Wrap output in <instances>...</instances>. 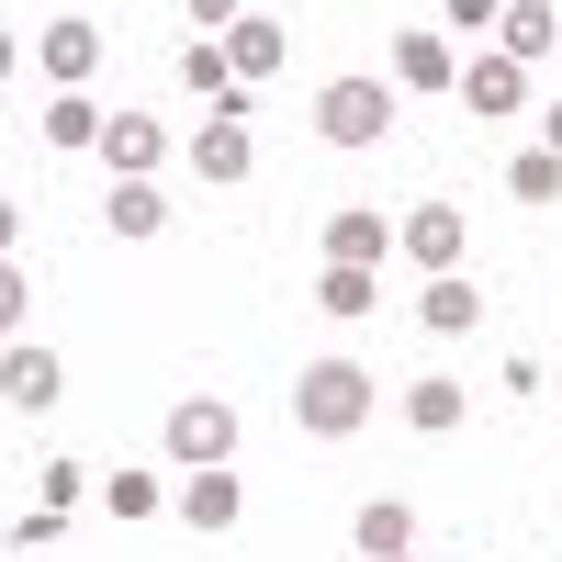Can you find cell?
I'll return each instance as SVG.
<instances>
[{
    "label": "cell",
    "instance_id": "cell-1",
    "mask_svg": "<svg viewBox=\"0 0 562 562\" xmlns=\"http://www.w3.org/2000/svg\"><path fill=\"white\" fill-rule=\"evenodd\" d=\"M293 416H304L315 439L371 428V371H360V360H304V371H293Z\"/></svg>",
    "mask_w": 562,
    "mask_h": 562
},
{
    "label": "cell",
    "instance_id": "cell-2",
    "mask_svg": "<svg viewBox=\"0 0 562 562\" xmlns=\"http://www.w3.org/2000/svg\"><path fill=\"white\" fill-rule=\"evenodd\" d=\"M315 135H326V147H383V135H394V90L383 79H326Z\"/></svg>",
    "mask_w": 562,
    "mask_h": 562
},
{
    "label": "cell",
    "instance_id": "cell-3",
    "mask_svg": "<svg viewBox=\"0 0 562 562\" xmlns=\"http://www.w3.org/2000/svg\"><path fill=\"white\" fill-rule=\"evenodd\" d=\"M225 450H237V405L180 394V405H169V461H180V473H203V461H225Z\"/></svg>",
    "mask_w": 562,
    "mask_h": 562
},
{
    "label": "cell",
    "instance_id": "cell-4",
    "mask_svg": "<svg viewBox=\"0 0 562 562\" xmlns=\"http://www.w3.org/2000/svg\"><path fill=\"white\" fill-rule=\"evenodd\" d=\"M450 102H461V113H484V124H506V113H529V68H518V57H495V45H484V57H461Z\"/></svg>",
    "mask_w": 562,
    "mask_h": 562
},
{
    "label": "cell",
    "instance_id": "cell-5",
    "mask_svg": "<svg viewBox=\"0 0 562 562\" xmlns=\"http://www.w3.org/2000/svg\"><path fill=\"white\" fill-rule=\"evenodd\" d=\"M0 394H12L23 416H45V405L68 394V360H57V349H34V338H0Z\"/></svg>",
    "mask_w": 562,
    "mask_h": 562
},
{
    "label": "cell",
    "instance_id": "cell-6",
    "mask_svg": "<svg viewBox=\"0 0 562 562\" xmlns=\"http://www.w3.org/2000/svg\"><path fill=\"white\" fill-rule=\"evenodd\" d=\"M34 57H45V79H57V90H79L90 68H102V23H90V12H57V23L34 34Z\"/></svg>",
    "mask_w": 562,
    "mask_h": 562
},
{
    "label": "cell",
    "instance_id": "cell-7",
    "mask_svg": "<svg viewBox=\"0 0 562 562\" xmlns=\"http://www.w3.org/2000/svg\"><path fill=\"white\" fill-rule=\"evenodd\" d=\"M394 248H405L416 270H461V203H416V214L394 225Z\"/></svg>",
    "mask_w": 562,
    "mask_h": 562
},
{
    "label": "cell",
    "instance_id": "cell-8",
    "mask_svg": "<svg viewBox=\"0 0 562 562\" xmlns=\"http://www.w3.org/2000/svg\"><path fill=\"white\" fill-rule=\"evenodd\" d=\"M551 45H562V12H551V0H506V12H495V57H518V68H540Z\"/></svg>",
    "mask_w": 562,
    "mask_h": 562
},
{
    "label": "cell",
    "instance_id": "cell-9",
    "mask_svg": "<svg viewBox=\"0 0 562 562\" xmlns=\"http://www.w3.org/2000/svg\"><path fill=\"white\" fill-rule=\"evenodd\" d=\"M225 45V68H237V90H259L270 68H281V45H293V34H281L270 12H237V34H214Z\"/></svg>",
    "mask_w": 562,
    "mask_h": 562
},
{
    "label": "cell",
    "instance_id": "cell-10",
    "mask_svg": "<svg viewBox=\"0 0 562 562\" xmlns=\"http://www.w3.org/2000/svg\"><path fill=\"white\" fill-rule=\"evenodd\" d=\"M383 248H394V225L371 214V203H349V214H326V259H338V270H383Z\"/></svg>",
    "mask_w": 562,
    "mask_h": 562
},
{
    "label": "cell",
    "instance_id": "cell-11",
    "mask_svg": "<svg viewBox=\"0 0 562 562\" xmlns=\"http://www.w3.org/2000/svg\"><path fill=\"white\" fill-rule=\"evenodd\" d=\"M158 147H169V124H158V113H102V158H113L124 180H147Z\"/></svg>",
    "mask_w": 562,
    "mask_h": 562
},
{
    "label": "cell",
    "instance_id": "cell-12",
    "mask_svg": "<svg viewBox=\"0 0 562 562\" xmlns=\"http://www.w3.org/2000/svg\"><path fill=\"white\" fill-rule=\"evenodd\" d=\"M180 518H192V529H237V473H225V461L180 473Z\"/></svg>",
    "mask_w": 562,
    "mask_h": 562
},
{
    "label": "cell",
    "instance_id": "cell-13",
    "mask_svg": "<svg viewBox=\"0 0 562 562\" xmlns=\"http://www.w3.org/2000/svg\"><path fill=\"white\" fill-rule=\"evenodd\" d=\"M102 225H113V237H158V225H169V192H158V180H113V192H102Z\"/></svg>",
    "mask_w": 562,
    "mask_h": 562
},
{
    "label": "cell",
    "instance_id": "cell-14",
    "mask_svg": "<svg viewBox=\"0 0 562 562\" xmlns=\"http://www.w3.org/2000/svg\"><path fill=\"white\" fill-rule=\"evenodd\" d=\"M192 180H248V124H237V113H214V124L192 135Z\"/></svg>",
    "mask_w": 562,
    "mask_h": 562
},
{
    "label": "cell",
    "instance_id": "cell-15",
    "mask_svg": "<svg viewBox=\"0 0 562 562\" xmlns=\"http://www.w3.org/2000/svg\"><path fill=\"white\" fill-rule=\"evenodd\" d=\"M416 315H428L439 338H473V326H484V293H473L461 270H439V281H428V304H416Z\"/></svg>",
    "mask_w": 562,
    "mask_h": 562
},
{
    "label": "cell",
    "instance_id": "cell-16",
    "mask_svg": "<svg viewBox=\"0 0 562 562\" xmlns=\"http://www.w3.org/2000/svg\"><path fill=\"white\" fill-rule=\"evenodd\" d=\"M394 79H405V90H450V79H461L450 34H405V45H394Z\"/></svg>",
    "mask_w": 562,
    "mask_h": 562
},
{
    "label": "cell",
    "instance_id": "cell-17",
    "mask_svg": "<svg viewBox=\"0 0 562 562\" xmlns=\"http://www.w3.org/2000/svg\"><path fill=\"white\" fill-rule=\"evenodd\" d=\"M405 540H416V506L371 495V506H360V562H383V551H405Z\"/></svg>",
    "mask_w": 562,
    "mask_h": 562
},
{
    "label": "cell",
    "instance_id": "cell-18",
    "mask_svg": "<svg viewBox=\"0 0 562 562\" xmlns=\"http://www.w3.org/2000/svg\"><path fill=\"white\" fill-rule=\"evenodd\" d=\"M45 147H102V102H45Z\"/></svg>",
    "mask_w": 562,
    "mask_h": 562
},
{
    "label": "cell",
    "instance_id": "cell-19",
    "mask_svg": "<svg viewBox=\"0 0 562 562\" xmlns=\"http://www.w3.org/2000/svg\"><path fill=\"white\" fill-rule=\"evenodd\" d=\"M405 416H416L428 439H439V428H461V383H450V371H428V383L405 394Z\"/></svg>",
    "mask_w": 562,
    "mask_h": 562
},
{
    "label": "cell",
    "instance_id": "cell-20",
    "mask_svg": "<svg viewBox=\"0 0 562 562\" xmlns=\"http://www.w3.org/2000/svg\"><path fill=\"white\" fill-rule=\"evenodd\" d=\"M371 293H383V281H371V270H338V259H326V281H315L326 315H371Z\"/></svg>",
    "mask_w": 562,
    "mask_h": 562
},
{
    "label": "cell",
    "instance_id": "cell-21",
    "mask_svg": "<svg viewBox=\"0 0 562 562\" xmlns=\"http://www.w3.org/2000/svg\"><path fill=\"white\" fill-rule=\"evenodd\" d=\"M506 192H518V203H562V158H551V147H529L518 169H506Z\"/></svg>",
    "mask_w": 562,
    "mask_h": 562
},
{
    "label": "cell",
    "instance_id": "cell-22",
    "mask_svg": "<svg viewBox=\"0 0 562 562\" xmlns=\"http://www.w3.org/2000/svg\"><path fill=\"white\" fill-rule=\"evenodd\" d=\"M102 506H113V518H158V473H113Z\"/></svg>",
    "mask_w": 562,
    "mask_h": 562
},
{
    "label": "cell",
    "instance_id": "cell-23",
    "mask_svg": "<svg viewBox=\"0 0 562 562\" xmlns=\"http://www.w3.org/2000/svg\"><path fill=\"white\" fill-rule=\"evenodd\" d=\"M23 293H34V281H23L12 259H0V338H23Z\"/></svg>",
    "mask_w": 562,
    "mask_h": 562
},
{
    "label": "cell",
    "instance_id": "cell-24",
    "mask_svg": "<svg viewBox=\"0 0 562 562\" xmlns=\"http://www.w3.org/2000/svg\"><path fill=\"white\" fill-rule=\"evenodd\" d=\"M495 12L506 0H450V34H495Z\"/></svg>",
    "mask_w": 562,
    "mask_h": 562
},
{
    "label": "cell",
    "instance_id": "cell-25",
    "mask_svg": "<svg viewBox=\"0 0 562 562\" xmlns=\"http://www.w3.org/2000/svg\"><path fill=\"white\" fill-rule=\"evenodd\" d=\"M237 12L248 0H192V34H237Z\"/></svg>",
    "mask_w": 562,
    "mask_h": 562
},
{
    "label": "cell",
    "instance_id": "cell-26",
    "mask_svg": "<svg viewBox=\"0 0 562 562\" xmlns=\"http://www.w3.org/2000/svg\"><path fill=\"white\" fill-rule=\"evenodd\" d=\"M12 237H23V203H12V192H0V259H12Z\"/></svg>",
    "mask_w": 562,
    "mask_h": 562
},
{
    "label": "cell",
    "instance_id": "cell-27",
    "mask_svg": "<svg viewBox=\"0 0 562 562\" xmlns=\"http://www.w3.org/2000/svg\"><path fill=\"white\" fill-rule=\"evenodd\" d=\"M551 158H562V102H551Z\"/></svg>",
    "mask_w": 562,
    "mask_h": 562
},
{
    "label": "cell",
    "instance_id": "cell-28",
    "mask_svg": "<svg viewBox=\"0 0 562 562\" xmlns=\"http://www.w3.org/2000/svg\"><path fill=\"white\" fill-rule=\"evenodd\" d=\"M551 394H562V371H551Z\"/></svg>",
    "mask_w": 562,
    "mask_h": 562
},
{
    "label": "cell",
    "instance_id": "cell-29",
    "mask_svg": "<svg viewBox=\"0 0 562 562\" xmlns=\"http://www.w3.org/2000/svg\"><path fill=\"white\" fill-rule=\"evenodd\" d=\"M383 562H405V551H383Z\"/></svg>",
    "mask_w": 562,
    "mask_h": 562
}]
</instances>
